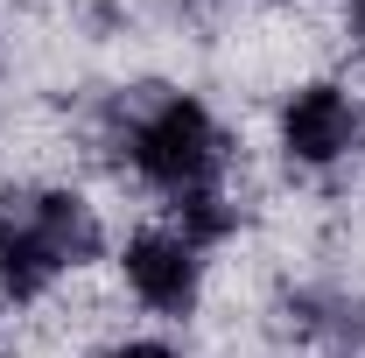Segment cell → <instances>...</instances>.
<instances>
[{
    "label": "cell",
    "instance_id": "obj_5",
    "mask_svg": "<svg viewBox=\"0 0 365 358\" xmlns=\"http://www.w3.org/2000/svg\"><path fill=\"white\" fill-rule=\"evenodd\" d=\"M98 358H169L162 344H120V352H98Z\"/></svg>",
    "mask_w": 365,
    "mask_h": 358
},
{
    "label": "cell",
    "instance_id": "obj_6",
    "mask_svg": "<svg viewBox=\"0 0 365 358\" xmlns=\"http://www.w3.org/2000/svg\"><path fill=\"white\" fill-rule=\"evenodd\" d=\"M359 21H365V0H359Z\"/></svg>",
    "mask_w": 365,
    "mask_h": 358
},
{
    "label": "cell",
    "instance_id": "obj_4",
    "mask_svg": "<svg viewBox=\"0 0 365 358\" xmlns=\"http://www.w3.org/2000/svg\"><path fill=\"white\" fill-rule=\"evenodd\" d=\"M127 281H134V295L148 310L182 316L197 302V246L176 239V232H140L127 246Z\"/></svg>",
    "mask_w": 365,
    "mask_h": 358
},
{
    "label": "cell",
    "instance_id": "obj_3",
    "mask_svg": "<svg viewBox=\"0 0 365 358\" xmlns=\"http://www.w3.org/2000/svg\"><path fill=\"white\" fill-rule=\"evenodd\" d=\"M351 134H359V106L337 85H302L288 98V113H281V148H288L295 162H309V169L337 162V155L351 148Z\"/></svg>",
    "mask_w": 365,
    "mask_h": 358
},
{
    "label": "cell",
    "instance_id": "obj_1",
    "mask_svg": "<svg viewBox=\"0 0 365 358\" xmlns=\"http://www.w3.org/2000/svg\"><path fill=\"white\" fill-rule=\"evenodd\" d=\"M91 253H98V218L85 211V197H63V190L0 197V288L14 302L43 295L63 267H78Z\"/></svg>",
    "mask_w": 365,
    "mask_h": 358
},
{
    "label": "cell",
    "instance_id": "obj_2",
    "mask_svg": "<svg viewBox=\"0 0 365 358\" xmlns=\"http://www.w3.org/2000/svg\"><path fill=\"white\" fill-rule=\"evenodd\" d=\"M218 155H225V140H218V120L197 106V98H162L148 120H134V169L148 183H162V190H211L218 176Z\"/></svg>",
    "mask_w": 365,
    "mask_h": 358
}]
</instances>
